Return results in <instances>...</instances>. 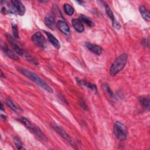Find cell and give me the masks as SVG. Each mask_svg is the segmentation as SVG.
<instances>
[{
  "label": "cell",
  "mask_w": 150,
  "mask_h": 150,
  "mask_svg": "<svg viewBox=\"0 0 150 150\" xmlns=\"http://www.w3.org/2000/svg\"><path fill=\"white\" fill-rule=\"evenodd\" d=\"M63 9L65 13L69 16H71L74 13L73 8L69 4H64L63 5Z\"/></svg>",
  "instance_id": "cell-18"
},
{
  "label": "cell",
  "mask_w": 150,
  "mask_h": 150,
  "mask_svg": "<svg viewBox=\"0 0 150 150\" xmlns=\"http://www.w3.org/2000/svg\"><path fill=\"white\" fill-rule=\"evenodd\" d=\"M114 132L116 137L121 141L125 140L128 135V130L126 126L120 121H117L114 124Z\"/></svg>",
  "instance_id": "cell-3"
},
{
  "label": "cell",
  "mask_w": 150,
  "mask_h": 150,
  "mask_svg": "<svg viewBox=\"0 0 150 150\" xmlns=\"http://www.w3.org/2000/svg\"><path fill=\"white\" fill-rule=\"evenodd\" d=\"M80 106L81 107V108L83 109V110H87V106L85 103V101L83 100H81L80 101Z\"/></svg>",
  "instance_id": "cell-24"
},
{
  "label": "cell",
  "mask_w": 150,
  "mask_h": 150,
  "mask_svg": "<svg viewBox=\"0 0 150 150\" xmlns=\"http://www.w3.org/2000/svg\"><path fill=\"white\" fill-rule=\"evenodd\" d=\"M45 25L51 30H54L55 28L54 18L52 14H47L44 19Z\"/></svg>",
  "instance_id": "cell-11"
},
{
  "label": "cell",
  "mask_w": 150,
  "mask_h": 150,
  "mask_svg": "<svg viewBox=\"0 0 150 150\" xmlns=\"http://www.w3.org/2000/svg\"><path fill=\"white\" fill-rule=\"evenodd\" d=\"M1 117H2V118H4L5 120H6V116H5V115H2V114H1Z\"/></svg>",
  "instance_id": "cell-27"
},
{
  "label": "cell",
  "mask_w": 150,
  "mask_h": 150,
  "mask_svg": "<svg viewBox=\"0 0 150 150\" xmlns=\"http://www.w3.org/2000/svg\"><path fill=\"white\" fill-rule=\"evenodd\" d=\"M12 28L13 38L15 39H18L19 38V33H18L17 25L16 24H12Z\"/></svg>",
  "instance_id": "cell-22"
},
{
  "label": "cell",
  "mask_w": 150,
  "mask_h": 150,
  "mask_svg": "<svg viewBox=\"0 0 150 150\" xmlns=\"http://www.w3.org/2000/svg\"><path fill=\"white\" fill-rule=\"evenodd\" d=\"M139 103L142 105V107L146 110L149 111L150 104H149V96H144L139 97L138 98Z\"/></svg>",
  "instance_id": "cell-14"
},
{
  "label": "cell",
  "mask_w": 150,
  "mask_h": 150,
  "mask_svg": "<svg viewBox=\"0 0 150 150\" xmlns=\"http://www.w3.org/2000/svg\"><path fill=\"white\" fill-rule=\"evenodd\" d=\"M57 26L58 29L64 35H69L70 33V28L68 24L63 20H59L57 22Z\"/></svg>",
  "instance_id": "cell-9"
},
{
  "label": "cell",
  "mask_w": 150,
  "mask_h": 150,
  "mask_svg": "<svg viewBox=\"0 0 150 150\" xmlns=\"http://www.w3.org/2000/svg\"><path fill=\"white\" fill-rule=\"evenodd\" d=\"M72 25L74 29L78 32H83L84 30V27L82 22L79 19H73L71 21Z\"/></svg>",
  "instance_id": "cell-12"
},
{
  "label": "cell",
  "mask_w": 150,
  "mask_h": 150,
  "mask_svg": "<svg viewBox=\"0 0 150 150\" xmlns=\"http://www.w3.org/2000/svg\"><path fill=\"white\" fill-rule=\"evenodd\" d=\"M78 83L81 84V85H83V86H84L86 87H87V88H90V90H91L92 91H93L94 92H96L97 93V87L96 86L95 84H91L90 83H88V82H87V81H83V80H77Z\"/></svg>",
  "instance_id": "cell-17"
},
{
  "label": "cell",
  "mask_w": 150,
  "mask_h": 150,
  "mask_svg": "<svg viewBox=\"0 0 150 150\" xmlns=\"http://www.w3.org/2000/svg\"><path fill=\"white\" fill-rule=\"evenodd\" d=\"M1 110H2V111H4V105H3V104H2V103H1Z\"/></svg>",
  "instance_id": "cell-26"
},
{
  "label": "cell",
  "mask_w": 150,
  "mask_h": 150,
  "mask_svg": "<svg viewBox=\"0 0 150 150\" xmlns=\"http://www.w3.org/2000/svg\"><path fill=\"white\" fill-rule=\"evenodd\" d=\"M6 38H7L8 40L9 41V42L10 43L11 46L12 48L13 49V50H14V52L20 56L23 55L24 53V52L21 48H20L19 47V46L14 41V38H12L9 35H6Z\"/></svg>",
  "instance_id": "cell-8"
},
{
  "label": "cell",
  "mask_w": 150,
  "mask_h": 150,
  "mask_svg": "<svg viewBox=\"0 0 150 150\" xmlns=\"http://www.w3.org/2000/svg\"><path fill=\"white\" fill-rule=\"evenodd\" d=\"M85 45H86V47L89 50H90L91 52L95 53L97 55L101 54L102 53V52H103V49H102V47L98 45H94V44L90 43L89 42H86Z\"/></svg>",
  "instance_id": "cell-10"
},
{
  "label": "cell",
  "mask_w": 150,
  "mask_h": 150,
  "mask_svg": "<svg viewBox=\"0 0 150 150\" xmlns=\"http://www.w3.org/2000/svg\"><path fill=\"white\" fill-rule=\"evenodd\" d=\"M14 142L15 144L18 149H24L23 148V144L21 142V141L18 138H14Z\"/></svg>",
  "instance_id": "cell-23"
},
{
  "label": "cell",
  "mask_w": 150,
  "mask_h": 150,
  "mask_svg": "<svg viewBox=\"0 0 150 150\" xmlns=\"http://www.w3.org/2000/svg\"><path fill=\"white\" fill-rule=\"evenodd\" d=\"M3 52L6 54V55L9 57V58L15 60H19V58L17 56V55L15 54V53H14L12 50H11L10 49H9L8 47H3L2 48Z\"/></svg>",
  "instance_id": "cell-16"
},
{
  "label": "cell",
  "mask_w": 150,
  "mask_h": 150,
  "mask_svg": "<svg viewBox=\"0 0 150 150\" xmlns=\"http://www.w3.org/2000/svg\"><path fill=\"white\" fill-rule=\"evenodd\" d=\"M19 71L22 74H23L25 77H26L27 78L30 79L31 81L35 83L37 85L40 86L41 88H42L45 90L49 93L53 92L52 88L36 73L29 70H27L26 69H23V68H19Z\"/></svg>",
  "instance_id": "cell-1"
},
{
  "label": "cell",
  "mask_w": 150,
  "mask_h": 150,
  "mask_svg": "<svg viewBox=\"0 0 150 150\" xmlns=\"http://www.w3.org/2000/svg\"><path fill=\"white\" fill-rule=\"evenodd\" d=\"M29 130H30L37 137H38L40 140L43 141H47V138L45 136V135L42 132V131L40 130V129L37 127L35 126L34 124H32V125L30 126V127L29 128Z\"/></svg>",
  "instance_id": "cell-7"
},
{
  "label": "cell",
  "mask_w": 150,
  "mask_h": 150,
  "mask_svg": "<svg viewBox=\"0 0 150 150\" xmlns=\"http://www.w3.org/2000/svg\"><path fill=\"white\" fill-rule=\"evenodd\" d=\"M44 32L46 33V35H47V37L49 39V40L50 41V42L54 46V47L57 49H60V44L59 42V40L50 32H47L44 30Z\"/></svg>",
  "instance_id": "cell-13"
},
{
  "label": "cell",
  "mask_w": 150,
  "mask_h": 150,
  "mask_svg": "<svg viewBox=\"0 0 150 150\" xmlns=\"http://www.w3.org/2000/svg\"><path fill=\"white\" fill-rule=\"evenodd\" d=\"M32 40L33 42L38 47L41 48V49H45L47 47V42L44 38V36L42 35V34L40 32H37L35 33L32 36Z\"/></svg>",
  "instance_id": "cell-4"
},
{
  "label": "cell",
  "mask_w": 150,
  "mask_h": 150,
  "mask_svg": "<svg viewBox=\"0 0 150 150\" xmlns=\"http://www.w3.org/2000/svg\"><path fill=\"white\" fill-rule=\"evenodd\" d=\"M6 104L13 111H16L17 110V107L15 105V104L13 103V102L9 98H6Z\"/></svg>",
  "instance_id": "cell-21"
},
{
  "label": "cell",
  "mask_w": 150,
  "mask_h": 150,
  "mask_svg": "<svg viewBox=\"0 0 150 150\" xmlns=\"http://www.w3.org/2000/svg\"><path fill=\"white\" fill-rule=\"evenodd\" d=\"M53 128L63 139H64L66 141L69 142L70 144L73 145V141L72 139L63 128H62L61 127H60L57 125H53Z\"/></svg>",
  "instance_id": "cell-6"
},
{
  "label": "cell",
  "mask_w": 150,
  "mask_h": 150,
  "mask_svg": "<svg viewBox=\"0 0 150 150\" xmlns=\"http://www.w3.org/2000/svg\"><path fill=\"white\" fill-rule=\"evenodd\" d=\"M139 11L145 21L147 22H149L150 21L149 12L144 6H140L139 7Z\"/></svg>",
  "instance_id": "cell-15"
},
{
  "label": "cell",
  "mask_w": 150,
  "mask_h": 150,
  "mask_svg": "<svg viewBox=\"0 0 150 150\" xmlns=\"http://www.w3.org/2000/svg\"><path fill=\"white\" fill-rule=\"evenodd\" d=\"M11 3L13 5L15 10L16 11V13L21 16H22L25 14L26 9L25 6L21 1L17 0H13L11 1Z\"/></svg>",
  "instance_id": "cell-5"
},
{
  "label": "cell",
  "mask_w": 150,
  "mask_h": 150,
  "mask_svg": "<svg viewBox=\"0 0 150 150\" xmlns=\"http://www.w3.org/2000/svg\"><path fill=\"white\" fill-rule=\"evenodd\" d=\"M80 20L81 21V22H84L87 25L91 27V26H93L94 25V22L90 20L88 18H87V16L83 15H81L80 16Z\"/></svg>",
  "instance_id": "cell-19"
},
{
  "label": "cell",
  "mask_w": 150,
  "mask_h": 150,
  "mask_svg": "<svg viewBox=\"0 0 150 150\" xmlns=\"http://www.w3.org/2000/svg\"><path fill=\"white\" fill-rule=\"evenodd\" d=\"M105 6V12L107 15V16L109 17V18L111 20L112 22L115 21V18H114V14L111 9V8H110V6L107 5V4H105L104 5Z\"/></svg>",
  "instance_id": "cell-20"
},
{
  "label": "cell",
  "mask_w": 150,
  "mask_h": 150,
  "mask_svg": "<svg viewBox=\"0 0 150 150\" xmlns=\"http://www.w3.org/2000/svg\"><path fill=\"white\" fill-rule=\"evenodd\" d=\"M128 59V55L123 53L115 59L110 68V73L111 76H115L121 71L125 67Z\"/></svg>",
  "instance_id": "cell-2"
},
{
  "label": "cell",
  "mask_w": 150,
  "mask_h": 150,
  "mask_svg": "<svg viewBox=\"0 0 150 150\" xmlns=\"http://www.w3.org/2000/svg\"><path fill=\"white\" fill-rule=\"evenodd\" d=\"M112 25H113V26L115 28V29H119L120 28H121V25H120V23H118V22H117V21H114V22H112Z\"/></svg>",
  "instance_id": "cell-25"
}]
</instances>
